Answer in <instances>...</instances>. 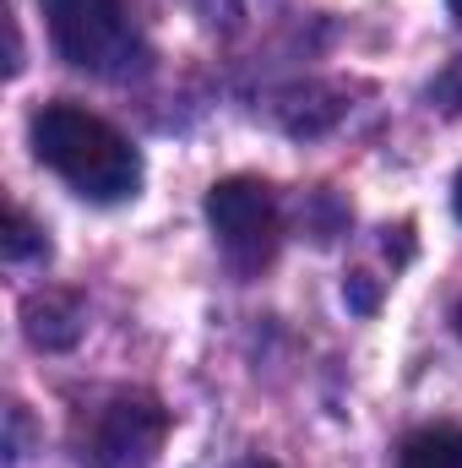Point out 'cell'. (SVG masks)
Instances as JSON below:
<instances>
[{"label":"cell","instance_id":"cell-3","mask_svg":"<svg viewBox=\"0 0 462 468\" xmlns=\"http://www.w3.org/2000/svg\"><path fill=\"white\" fill-rule=\"evenodd\" d=\"M207 224L218 234V250L239 278H261L283 245V207L278 191L256 175H229L207 191Z\"/></svg>","mask_w":462,"mask_h":468},{"label":"cell","instance_id":"cell-1","mask_svg":"<svg viewBox=\"0 0 462 468\" xmlns=\"http://www.w3.org/2000/svg\"><path fill=\"white\" fill-rule=\"evenodd\" d=\"M27 136L38 164L55 169L77 197L99 207H115L142 186V153L131 147V136H120L110 120L88 115L77 104H44L27 120Z\"/></svg>","mask_w":462,"mask_h":468},{"label":"cell","instance_id":"cell-6","mask_svg":"<svg viewBox=\"0 0 462 468\" xmlns=\"http://www.w3.org/2000/svg\"><path fill=\"white\" fill-rule=\"evenodd\" d=\"M397 468H462V431L457 425H425L397 447Z\"/></svg>","mask_w":462,"mask_h":468},{"label":"cell","instance_id":"cell-4","mask_svg":"<svg viewBox=\"0 0 462 468\" xmlns=\"http://www.w3.org/2000/svg\"><path fill=\"white\" fill-rule=\"evenodd\" d=\"M169 436V409L147 392L104 398L82 431H77V463L82 468H152Z\"/></svg>","mask_w":462,"mask_h":468},{"label":"cell","instance_id":"cell-10","mask_svg":"<svg viewBox=\"0 0 462 468\" xmlns=\"http://www.w3.org/2000/svg\"><path fill=\"white\" fill-rule=\"evenodd\" d=\"M452 207H457V218H462V175H457V191H452Z\"/></svg>","mask_w":462,"mask_h":468},{"label":"cell","instance_id":"cell-9","mask_svg":"<svg viewBox=\"0 0 462 468\" xmlns=\"http://www.w3.org/2000/svg\"><path fill=\"white\" fill-rule=\"evenodd\" d=\"M234 468H278V463H267V458H245V463H234Z\"/></svg>","mask_w":462,"mask_h":468},{"label":"cell","instance_id":"cell-2","mask_svg":"<svg viewBox=\"0 0 462 468\" xmlns=\"http://www.w3.org/2000/svg\"><path fill=\"white\" fill-rule=\"evenodd\" d=\"M49 38L66 66L93 77H136L147 66V44L125 11V0H44Z\"/></svg>","mask_w":462,"mask_h":468},{"label":"cell","instance_id":"cell-5","mask_svg":"<svg viewBox=\"0 0 462 468\" xmlns=\"http://www.w3.org/2000/svg\"><path fill=\"white\" fill-rule=\"evenodd\" d=\"M22 316H27V338L38 349H71L82 338V305H77V294L44 289V294H33L22 305Z\"/></svg>","mask_w":462,"mask_h":468},{"label":"cell","instance_id":"cell-7","mask_svg":"<svg viewBox=\"0 0 462 468\" xmlns=\"http://www.w3.org/2000/svg\"><path fill=\"white\" fill-rule=\"evenodd\" d=\"M0 250H5V261H27V256H38V250H44V229H38V224H33V218H27L22 207H11Z\"/></svg>","mask_w":462,"mask_h":468},{"label":"cell","instance_id":"cell-11","mask_svg":"<svg viewBox=\"0 0 462 468\" xmlns=\"http://www.w3.org/2000/svg\"><path fill=\"white\" fill-rule=\"evenodd\" d=\"M446 5H452V16H457V22H462V0H446Z\"/></svg>","mask_w":462,"mask_h":468},{"label":"cell","instance_id":"cell-8","mask_svg":"<svg viewBox=\"0 0 462 468\" xmlns=\"http://www.w3.org/2000/svg\"><path fill=\"white\" fill-rule=\"evenodd\" d=\"M185 5H191V11H196V16H202L207 27H234V22H239V5H245V0H185Z\"/></svg>","mask_w":462,"mask_h":468},{"label":"cell","instance_id":"cell-12","mask_svg":"<svg viewBox=\"0 0 462 468\" xmlns=\"http://www.w3.org/2000/svg\"><path fill=\"white\" fill-rule=\"evenodd\" d=\"M457 333H462V305H457Z\"/></svg>","mask_w":462,"mask_h":468}]
</instances>
